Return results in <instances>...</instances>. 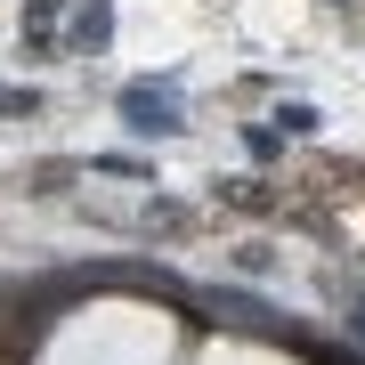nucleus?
I'll use <instances>...</instances> for the list:
<instances>
[{
    "label": "nucleus",
    "mask_w": 365,
    "mask_h": 365,
    "mask_svg": "<svg viewBox=\"0 0 365 365\" xmlns=\"http://www.w3.org/2000/svg\"><path fill=\"white\" fill-rule=\"evenodd\" d=\"M349 333H365V317H349Z\"/></svg>",
    "instance_id": "obj_7"
},
{
    "label": "nucleus",
    "mask_w": 365,
    "mask_h": 365,
    "mask_svg": "<svg viewBox=\"0 0 365 365\" xmlns=\"http://www.w3.org/2000/svg\"><path fill=\"white\" fill-rule=\"evenodd\" d=\"M122 122H130L138 138H179V130H187V106H179L170 81H163V90H146V81H138V90H122Z\"/></svg>",
    "instance_id": "obj_1"
},
{
    "label": "nucleus",
    "mask_w": 365,
    "mask_h": 365,
    "mask_svg": "<svg viewBox=\"0 0 365 365\" xmlns=\"http://www.w3.org/2000/svg\"><path fill=\"white\" fill-rule=\"evenodd\" d=\"M0 114H41V98L33 90H0Z\"/></svg>",
    "instance_id": "obj_6"
},
{
    "label": "nucleus",
    "mask_w": 365,
    "mask_h": 365,
    "mask_svg": "<svg viewBox=\"0 0 365 365\" xmlns=\"http://www.w3.org/2000/svg\"><path fill=\"white\" fill-rule=\"evenodd\" d=\"M276 122H284L292 138H309V130H317V106H300V98H292V106H284V114H276Z\"/></svg>",
    "instance_id": "obj_4"
},
{
    "label": "nucleus",
    "mask_w": 365,
    "mask_h": 365,
    "mask_svg": "<svg viewBox=\"0 0 365 365\" xmlns=\"http://www.w3.org/2000/svg\"><path fill=\"white\" fill-rule=\"evenodd\" d=\"M235 268H244V276H268L276 252H268V244H244V252H235Z\"/></svg>",
    "instance_id": "obj_5"
},
{
    "label": "nucleus",
    "mask_w": 365,
    "mask_h": 365,
    "mask_svg": "<svg viewBox=\"0 0 365 365\" xmlns=\"http://www.w3.org/2000/svg\"><path fill=\"white\" fill-rule=\"evenodd\" d=\"M203 300H211V309H227L235 325H268V300H260V292H235V284H203Z\"/></svg>",
    "instance_id": "obj_2"
},
{
    "label": "nucleus",
    "mask_w": 365,
    "mask_h": 365,
    "mask_svg": "<svg viewBox=\"0 0 365 365\" xmlns=\"http://www.w3.org/2000/svg\"><path fill=\"white\" fill-rule=\"evenodd\" d=\"M106 33H114V9H106V0H90V9L73 16V49H106Z\"/></svg>",
    "instance_id": "obj_3"
}]
</instances>
